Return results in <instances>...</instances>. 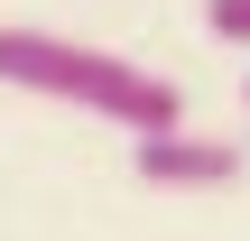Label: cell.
Here are the masks:
<instances>
[{"label": "cell", "mask_w": 250, "mask_h": 241, "mask_svg": "<svg viewBox=\"0 0 250 241\" xmlns=\"http://www.w3.org/2000/svg\"><path fill=\"white\" fill-rule=\"evenodd\" d=\"M0 84H9V93H37V102H74V111L130 130V139L186 130V93H176L167 74L130 65V56H111V46H93V37L28 28V19L0 28Z\"/></svg>", "instance_id": "1"}, {"label": "cell", "mask_w": 250, "mask_h": 241, "mask_svg": "<svg viewBox=\"0 0 250 241\" xmlns=\"http://www.w3.org/2000/svg\"><path fill=\"white\" fill-rule=\"evenodd\" d=\"M204 28H213L223 46H241V56H250V0H204Z\"/></svg>", "instance_id": "3"}, {"label": "cell", "mask_w": 250, "mask_h": 241, "mask_svg": "<svg viewBox=\"0 0 250 241\" xmlns=\"http://www.w3.org/2000/svg\"><path fill=\"white\" fill-rule=\"evenodd\" d=\"M241 158H250V139H241Z\"/></svg>", "instance_id": "5"}, {"label": "cell", "mask_w": 250, "mask_h": 241, "mask_svg": "<svg viewBox=\"0 0 250 241\" xmlns=\"http://www.w3.org/2000/svg\"><path fill=\"white\" fill-rule=\"evenodd\" d=\"M241 102H250V74H241Z\"/></svg>", "instance_id": "4"}, {"label": "cell", "mask_w": 250, "mask_h": 241, "mask_svg": "<svg viewBox=\"0 0 250 241\" xmlns=\"http://www.w3.org/2000/svg\"><path fill=\"white\" fill-rule=\"evenodd\" d=\"M241 139H204V130H158V139H130V176L158 186V195H223L241 186Z\"/></svg>", "instance_id": "2"}]
</instances>
